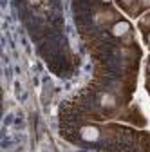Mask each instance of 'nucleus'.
Segmentation results:
<instances>
[{"instance_id": "20e7f679", "label": "nucleus", "mask_w": 150, "mask_h": 152, "mask_svg": "<svg viewBox=\"0 0 150 152\" xmlns=\"http://www.w3.org/2000/svg\"><path fill=\"white\" fill-rule=\"evenodd\" d=\"M128 2H132V0H125V4H128Z\"/></svg>"}, {"instance_id": "f03ea898", "label": "nucleus", "mask_w": 150, "mask_h": 152, "mask_svg": "<svg viewBox=\"0 0 150 152\" xmlns=\"http://www.w3.org/2000/svg\"><path fill=\"white\" fill-rule=\"evenodd\" d=\"M128 29H130V24L121 20V22H116L114 26H112V34L114 36H123V34L128 33Z\"/></svg>"}, {"instance_id": "f257e3e1", "label": "nucleus", "mask_w": 150, "mask_h": 152, "mask_svg": "<svg viewBox=\"0 0 150 152\" xmlns=\"http://www.w3.org/2000/svg\"><path fill=\"white\" fill-rule=\"evenodd\" d=\"M80 136H82V140H85V141H98V140H100V129L94 127V125H85V127L80 130Z\"/></svg>"}, {"instance_id": "0eeeda50", "label": "nucleus", "mask_w": 150, "mask_h": 152, "mask_svg": "<svg viewBox=\"0 0 150 152\" xmlns=\"http://www.w3.org/2000/svg\"><path fill=\"white\" fill-rule=\"evenodd\" d=\"M148 40H150V36H148Z\"/></svg>"}, {"instance_id": "423d86ee", "label": "nucleus", "mask_w": 150, "mask_h": 152, "mask_svg": "<svg viewBox=\"0 0 150 152\" xmlns=\"http://www.w3.org/2000/svg\"><path fill=\"white\" fill-rule=\"evenodd\" d=\"M148 71H150V64H148Z\"/></svg>"}, {"instance_id": "39448f33", "label": "nucleus", "mask_w": 150, "mask_h": 152, "mask_svg": "<svg viewBox=\"0 0 150 152\" xmlns=\"http://www.w3.org/2000/svg\"><path fill=\"white\" fill-rule=\"evenodd\" d=\"M101 2H105V4H107V2H110V0H101Z\"/></svg>"}, {"instance_id": "7ed1b4c3", "label": "nucleus", "mask_w": 150, "mask_h": 152, "mask_svg": "<svg viewBox=\"0 0 150 152\" xmlns=\"http://www.w3.org/2000/svg\"><path fill=\"white\" fill-rule=\"evenodd\" d=\"M29 2H31L33 6H38V4H40V0H29Z\"/></svg>"}]
</instances>
